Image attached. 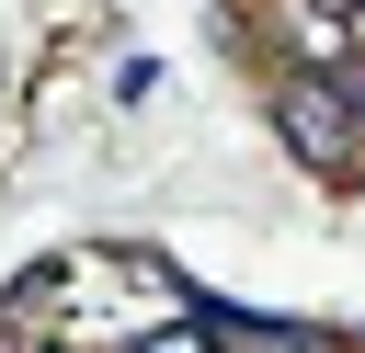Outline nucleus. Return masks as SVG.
<instances>
[{
    "label": "nucleus",
    "instance_id": "obj_1",
    "mask_svg": "<svg viewBox=\"0 0 365 353\" xmlns=\"http://www.w3.org/2000/svg\"><path fill=\"white\" fill-rule=\"evenodd\" d=\"M274 137H285L308 171H331V182L365 159V114L342 102V80H331V68H285V91H274Z\"/></svg>",
    "mask_w": 365,
    "mask_h": 353
},
{
    "label": "nucleus",
    "instance_id": "obj_2",
    "mask_svg": "<svg viewBox=\"0 0 365 353\" xmlns=\"http://www.w3.org/2000/svg\"><path fill=\"white\" fill-rule=\"evenodd\" d=\"M285 34H297L319 68H342V57H354V34H342V0H285Z\"/></svg>",
    "mask_w": 365,
    "mask_h": 353
},
{
    "label": "nucleus",
    "instance_id": "obj_3",
    "mask_svg": "<svg viewBox=\"0 0 365 353\" xmlns=\"http://www.w3.org/2000/svg\"><path fill=\"white\" fill-rule=\"evenodd\" d=\"M125 353H217L205 330H148V342H125Z\"/></svg>",
    "mask_w": 365,
    "mask_h": 353
},
{
    "label": "nucleus",
    "instance_id": "obj_4",
    "mask_svg": "<svg viewBox=\"0 0 365 353\" xmlns=\"http://www.w3.org/2000/svg\"><path fill=\"white\" fill-rule=\"evenodd\" d=\"M331 80H342V102H354V114H365V57H342V68H331Z\"/></svg>",
    "mask_w": 365,
    "mask_h": 353
},
{
    "label": "nucleus",
    "instance_id": "obj_5",
    "mask_svg": "<svg viewBox=\"0 0 365 353\" xmlns=\"http://www.w3.org/2000/svg\"><path fill=\"white\" fill-rule=\"evenodd\" d=\"M342 34H354V57H365V0H342Z\"/></svg>",
    "mask_w": 365,
    "mask_h": 353
}]
</instances>
